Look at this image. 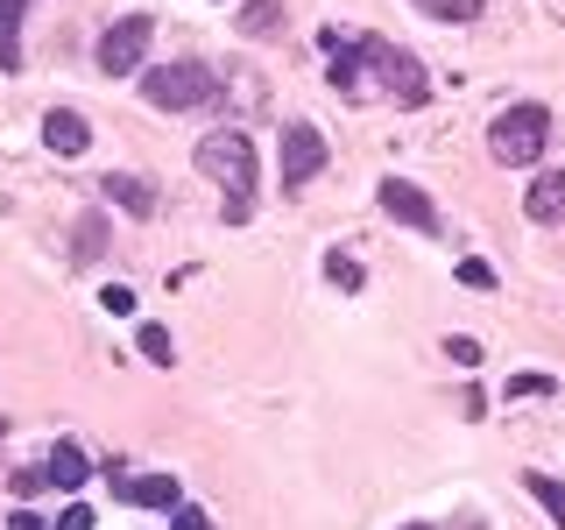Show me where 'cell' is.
Masks as SVG:
<instances>
[{
    "label": "cell",
    "mask_w": 565,
    "mask_h": 530,
    "mask_svg": "<svg viewBox=\"0 0 565 530\" xmlns=\"http://www.w3.org/2000/svg\"><path fill=\"white\" fill-rule=\"evenodd\" d=\"M191 163H199L212 184L226 191V226H247V220H255V141H247L241 128H212V135H199Z\"/></svg>",
    "instance_id": "1"
},
{
    "label": "cell",
    "mask_w": 565,
    "mask_h": 530,
    "mask_svg": "<svg viewBox=\"0 0 565 530\" xmlns=\"http://www.w3.org/2000/svg\"><path fill=\"white\" fill-rule=\"evenodd\" d=\"M141 99H149L156 114H199V106L220 99V78H212V64H199V57L149 64L141 71Z\"/></svg>",
    "instance_id": "2"
},
{
    "label": "cell",
    "mask_w": 565,
    "mask_h": 530,
    "mask_svg": "<svg viewBox=\"0 0 565 530\" xmlns=\"http://www.w3.org/2000/svg\"><path fill=\"white\" fill-rule=\"evenodd\" d=\"M388 57H396V43H382V35H353V43L332 50V85H340L353 106L382 99L388 93Z\"/></svg>",
    "instance_id": "3"
},
{
    "label": "cell",
    "mask_w": 565,
    "mask_h": 530,
    "mask_svg": "<svg viewBox=\"0 0 565 530\" xmlns=\"http://www.w3.org/2000/svg\"><path fill=\"white\" fill-rule=\"evenodd\" d=\"M544 141H552V114L544 106H502L488 128V156L502 170H530L544 156Z\"/></svg>",
    "instance_id": "4"
},
{
    "label": "cell",
    "mask_w": 565,
    "mask_h": 530,
    "mask_svg": "<svg viewBox=\"0 0 565 530\" xmlns=\"http://www.w3.org/2000/svg\"><path fill=\"white\" fill-rule=\"evenodd\" d=\"M149 43H156V22H149V14H120V22L99 29V50H93V57H99L106 78H128V71L149 64Z\"/></svg>",
    "instance_id": "5"
},
{
    "label": "cell",
    "mask_w": 565,
    "mask_h": 530,
    "mask_svg": "<svg viewBox=\"0 0 565 530\" xmlns=\"http://www.w3.org/2000/svg\"><path fill=\"white\" fill-rule=\"evenodd\" d=\"M326 156H332V149H326V135H318L311 120H297V128L282 135V191H305L311 177L326 170Z\"/></svg>",
    "instance_id": "6"
},
{
    "label": "cell",
    "mask_w": 565,
    "mask_h": 530,
    "mask_svg": "<svg viewBox=\"0 0 565 530\" xmlns=\"http://www.w3.org/2000/svg\"><path fill=\"white\" fill-rule=\"evenodd\" d=\"M375 199H382V212H388V220L417 226V234H438V205L424 199L417 184H403V177H382V191H375Z\"/></svg>",
    "instance_id": "7"
},
{
    "label": "cell",
    "mask_w": 565,
    "mask_h": 530,
    "mask_svg": "<svg viewBox=\"0 0 565 530\" xmlns=\"http://www.w3.org/2000/svg\"><path fill=\"white\" fill-rule=\"evenodd\" d=\"M43 141H50V156H85L93 120H85L78 106H50V114H43Z\"/></svg>",
    "instance_id": "8"
},
{
    "label": "cell",
    "mask_w": 565,
    "mask_h": 530,
    "mask_svg": "<svg viewBox=\"0 0 565 530\" xmlns=\"http://www.w3.org/2000/svg\"><path fill=\"white\" fill-rule=\"evenodd\" d=\"M114 495L120 502H141V509H184V488L170 481V474H128V481H114Z\"/></svg>",
    "instance_id": "9"
},
{
    "label": "cell",
    "mask_w": 565,
    "mask_h": 530,
    "mask_svg": "<svg viewBox=\"0 0 565 530\" xmlns=\"http://www.w3.org/2000/svg\"><path fill=\"white\" fill-rule=\"evenodd\" d=\"M99 199H114L128 220H156V184L149 177H135V170H120V177H106L99 184Z\"/></svg>",
    "instance_id": "10"
},
{
    "label": "cell",
    "mask_w": 565,
    "mask_h": 530,
    "mask_svg": "<svg viewBox=\"0 0 565 530\" xmlns=\"http://www.w3.org/2000/svg\"><path fill=\"white\" fill-rule=\"evenodd\" d=\"M388 99H396V106H424V99H431L424 64L411 57V50H396V57H388Z\"/></svg>",
    "instance_id": "11"
},
{
    "label": "cell",
    "mask_w": 565,
    "mask_h": 530,
    "mask_svg": "<svg viewBox=\"0 0 565 530\" xmlns=\"http://www.w3.org/2000/svg\"><path fill=\"white\" fill-rule=\"evenodd\" d=\"M523 212H530V220H537V226H558V220H565V170H544L537 184H530Z\"/></svg>",
    "instance_id": "12"
},
{
    "label": "cell",
    "mask_w": 565,
    "mask_h": 530,
    "mask_svg": "<svg viewBox=\"0 0 565 530\" xmlns=\"http://www.w3.org/2000/svg\"><path fill=\"white\" fill-rule=\"evenodd\" d=\"M22 14L29 0H0V71H22Z\"/></svg>",
    "instance_id": "13"
},
{
    "label": "cell",
    "mask_w": 565,
    "mask_h": 530,
    "mask_svg": "<svg viewBox=\"0 0 565 530\" xmlns=\"http://www.w3.org/2000/svg\"><path fill=\"white\" fill-rule=\"evenodd\" d=\"M241 35H255V43L282 35V0H247V8H241Z\"/></svg>",
    "instance_id": "14"
},
{
    "label": "cell",
    "mask_w": 565,
    "mask_h": 530,
    "mask_svg": "<svg viewBox=\"0 0 565 530\" xmlns=\"http://www.w3.org/2000/svg\"><path fill=\"white\" fill-rule=\"evenodd\" d=\"M43 467H50V488H85V453L71 446V438H64V446H50Z\"/></svg>",
    "instance_id": "15"
},
{
    "label": "cell",
    "mask_w": 565,
    "mask_h": 530,
    "mask_svg": "<svg viewBox=\"0 0 565 530\" xmlns=\"http://www.w3.org/2000/svg\"><path fill=\"white\" fill-rule=\"evenodd\" d=\"M523 488L544 502V517H552L558 530H565V481H552V474H523Z\"/></svg>",
    "instance_id": "16"
},
{
    "label": "cell",
    "mask_w": 565,
    "mask_h": 530,
    "mask_svg": "<svg viewBox=\"0 0 565 530\" xmlns=\"http://www.w3.org/2000/svg\"><path fill=\"white\" fill-rule=\"evenodd\" d=\"M424 14H438V22H481L488 0H417Z\"/></svg>",
    "instance_id": "17"
},
{
    "label": "cell",
    "mask_w": 565,
    "mask_h": 530,
    "mask_svg": "<svg viewBox=\"0 0 565 530\" xmlns=\"http://www.w3.org/2000/svg\"><path fill=\"white\" fill-rule=\"evenodd\" d=\"M141 353H149L156 368H177V340H170V326H141Z\"/></svg>",
    "instance_id": "18"
},
{
    "label": "cell",
    "mask_w": 565,
    "mask_h": 530,
    "mask_svg": "<svg viewBox=\"0 0 565 530\" xmlns=\"http://www.w3.org/2000/svg\"><path fill=\"white\" fill-rule=\"evenodd\" d=\"M99 241H106V220L93 212V220L78 226V262H99Z\"/></svg>",
    "instance_id": "19"
},
{
    "label": "cell",
    "mask_w": 565,
    "mask_h": 530,
    "mask_svg": "<svg viewBox=\"0 0 565 530\" xmlns=\"http://www.w3.org/2000/svg\"><path fill=\"white\" fill-rule=\"evenodd\" d=\"M8 488H14V495H22V502H29V495H43V488H50V467H22V474H14Z\"/></svg>",
    "instance_id": "20"
},
{
    "label": "cell",
    "mask_w": 565,
    "mask_h": 530,
    "mask_svg": "<svg viewBox=\"0 0 565 530\" xmlns=\"http://www.w3.org/2000/svg\"><path fill=\"white\" fill-rule=\"evenodd\" d=\"M459 283H467V290H494V269H488V262H459Z\"/></svg>",
    "instance_id": "21"
},
{
    "label": "cell",
    "mask_w": 565,
    "mask_h": 530,
    "mask_svg": "<svg viewBox=\"0 0 565 530\" xmlns=\"http://www.w3.org/2000/svg\"><path fill=\"white\" fill-rule=\"evenodd\" d=\"M552 375H509V396H552Z\"/></svg>",
    "instance_id": "22"
},
{
    "label": "cell",
    "mask_w": 565,
    "mask_h": 530,
    "mask_svg": "<svg viewBox=\"0 0 565 530\" xmlns=\"http://www.w3.org/2000/svg\"><path fill=\"white\" fill-rule=\"evenodd\" d=\"M99 305L120 318V311H135V290H128V283H106V297H99Z\"/></svg>",
    "instance_id": "23"
},
{
    "label": "cell",
    "mask_w": 565,
    "mask_h": 530,
    "mask_svg": "<svg viewBox=\"0 0 565 530\" xmlns=\"http://www.w3.org/2000/svg\"><path fill=\"white\" fill-rule=\"evenodd\" d=\"M326 276H332V283H340V290H361V269H353V262H340V255H332V262H326Z\"/></svg>",
    "instance_id": "24"
},
{
    "label": "cell",
    "mask_w": 565,
    "mask_h": 530,
    "mask_svg": "<svg viewBox=\"0 0 565 530\" xmlns=\"http://www.w3.org/2000/svg\"><path fill=\"white\" fill-rule=\"evenodd\" d=\"M57 530H93V509H85V502H71L64 517H57Z\"/></svg>",
    "instance_id": "25"
},
{
    "label": "cell",
    "mask_w": 565,
    "mask_h": 530,
    "mask_svg": "<svg viewBox=\"0 0 565 530\" xmlns=\"http://www.w3.org/2000/svg\"><path fill=\"white\" fill-rule=\"evenodd\" d=\"M170 530H212V517H205V509H177Z\"/></svg>",
    "instance_id": "26"
},
{
    "label": "cell",
    "mask_w": 565,
    "mask_h": 530,
    "mask_svg": "<svg viewBox=\"0 0 565 530\" xmlns=\"http://www.w3.org/2000/svg\"><path fill=\"white\" fill-rule=\"evenodd\" d=\"M446 353H452V361H459V368H473V361H481V340H452Z\"/></svg>",
    "instance_id": "27"
},
{
    "label": "cell",
    "mask_w": 565,
    "mask_h": 530,
    "mask_svg": "<svg viewBox=\"0 0 565 530\" xmlns=\"http://www.w3.org/2000/svg\"><path fill=\"white\" fill-rule=\"evenodd\" d=\"M8 530H50V523H43V517H29V509H14V523H8Z\"/></svg>",
    "instance_id": "28"
},
{
    "label": "cell",
    "mask_w": 565,
    "mask_h": 530,
    "mask_svg": "<svg viewBox=\"0 0 565 530\" xmlns=\"http://www.w3.org/2000/svg\"><path fill=\"white\" fill-rule=\"evenodd\" d=\"M403 530H424V523H403Z\"/></svg>",
    "instance_id": "29"
}]
</instances>
